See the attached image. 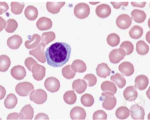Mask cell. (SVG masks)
<instances>
[{
  "label": "cell",
  "mask_w": 150,
  "mask_h": 120,
  "mask_svg": "<svg viewBox=\"0 0 150 120\" xmlns=\"http://www.w3.org/2000/svg\"><path fill=\"white\" fill-rule=\"evenodd\" d=\"M71 48L64 42H56L50 45L45 52L47 63L53 67H60L68 61Z\"/></svg>",
  "instance_id": "6da1fadb"
},
{
  "label": "cell",
  "mask_w": 150,
  "mask_h": 120,
  "mask_svg": "<svg viewBox=\"0 0 150 120\" xmlns=\"http://www.w3.org/2000/svg\"><path fill=\"white\" fill-rule=\"evenodd\" d=\"M17 103V98L13 93H10L6 96L4 101L5 107L8 109L14 108Z\"/></svg>",
  "instance_id": "2e32d148"
},
{
  "label": "cell",
  "mask_w": 150,
  "mask_h": 120,
  "mask_svg": "<svg viewBox=\"0 0 150 120\" xmlns=\"http://www.w3.org/2000/svg\"><path fill=\"white\" fill-rule=\"evenodd\" d=\"M84 79L88 81L89 86H94L97 82V79L96 77L92 74L86 75Z\"/></svg>",
  "instance_id": "f1b7e54d"
},
{
  "label": "cell",
  "mask_w": 150,
  "mask_h": 120,
  "mask_svg": "<svg viewBox=\"0 0 150 120\" xmlns=\"http://www.w3.org/2000/svg\"><path fill=\"white\" fill-rule=\"evenodd\" d=\"M120 48L123 49L125 51L126 55L130 54L133 52L134 47L133 44L129 41L122 42L120 46Z\"/></svg>",
  "instance_id": "d4e9b609"
},
{
  "label": "cell",
  "mask_w": 150,
  "mask_h": 120,
  "mask_svg": "<svg viewBox=\"0 0 150 120\" xmlns=\"http://www.w3.org/2000/svg\"><path fill=\"white\" fill-rule=\"evenodd\" d=\"M100 3L99 2H92L91 3L90 2V3H91L93 5H95L96 4H97Z\"/></svg>",
  "instance_id": "8d00e7d4"
},
{
  "label": "cell",
  "mask_w": 150,
  "mask_h": 120,
  "mask_svg": "<svg viewBox=\"0 0 150 120\" xmlns=\"http://www.w3.org/2000/svg\"><path fill=\"white\" fill-rule=\"evenodd\" d=\"M33 89V85L30 83L24 82L18 83L15 87L16 93L20 96L28 95L30 92Z\"/></svg>",
  "instance_id": "3957f363"
},
{
  "label": "cell",
  "mask_w": 150,
  "mask_h": 120,
  "mask_svg": "<svg viewBox=\"0 0 150 120\" xmlns=\"http://www.w3.org/2000/svg\"><path fill=\"white\" fill-rule=\"evenodd\" d=\"M8 8V6L6 2H0V15L7 11Z\"/></svg>",
  "instance_id": "4dcf8cb0"
},
{
  "label": "cell",
  "mask_w": 150,
  "mask_h": 120,
  "mask_svg": "<svg viewBox=\"0 0 150 120\" xmlns=\"http://www.w3.org/2000/svg\"><path fill=\"white\" fill-rule=\"evenodd\" d=\"M33 109L30 105L25 106L18 115L20 119H32L33 116Z\"/></svg>",
  "instance_id": "8fae6325"
},
{
  "label": "cell",
  "mask_w": 150,
  "mask_h": 120,
  "mask_svg": "<svg viewBox=\"0 0 150 120\" xmlns=\"http://www.w3.org/2000/svg\"><path fill=\"white\" fill-rule=\"evenodd\" d=\"M132 18L136 22L140 23L143 22L146 18V15L144 11L134 9L131 13Z\"/></svg>",
  "instance_id": "9a60e30c"
},
{
  "label": "cell",
  "mask_w": 150,
  "mask_h": 120,
  "mask_svg": "<svg viewBox=\"0 0 150 120\" xmlns=\"http://www.w3.org/2000/svg\"><path fill=\"white\" fill-rule=\"evenodd\" d=\"M22 42L21 37L18 35L15 34L10 36L8 39L7 45L10 48L16 49L18 48Z\"/></svg>",
  "instance_id": "7c38bea8"
},
{
  "label": "cell",
  "mask_w": 150,
  "mask_h": 120,
  "mask_svg": "<svg viewBox=\"0 0 150 120\" xmlns=\"http://www.w3.org/2000/svg\"><path fill=\"white\" fill-rule=\"evenodd\" d=\"M149 84L147 77L144 75L137 76L135 79V87L140 90L145 89Z\"/></svg>",
  "instance_id": "4fadbf2b"
},
{
  "label": "cell",
  "mask_w": 150,
  "mask_h": 120,
  "mask_svg": "<svg viewBox=\"0 0 150 120\" xmlns=\"http://www.w3.org/2000/svg\"><path fill=\"white\" fill-rule=\"evenodd\" d=\"M101 88L103 91H109L113 94L117 92V88L115 84L109 81H105L102 83Z\"/></svg>",
  "instance_id": "ffe728a7"
},
{
  "label": "cell",
  "mask_w": 150,
  "mask_h": 120,
  "mask_svg": "<svg viewBox=\"0 0 150 120\" xmlns=\"http://www.w3.org/2000/svg\"><path fill=\"white\" fill-rule=\"evenodd\" d=\"M132 20L127 14H123L119 15L117 18L116 21L117 26L122 29H126L131 25Z\"/></svg>",
  "instance_id": "5b68a950"
},
{
  "label": "cell",
  "mask_w": 150,
  "mask_h": 120,
  "mask_svg": "<svg viewBox=\"0 0 150 120\" xmlns=\"http://www.w3.org/2000/svg\"><path fill=\"white\" fill-rule=\"evenodd\" d=\"M6 25V22L5 20L0 16V32L5 27Z\"/></svg>",
  "instance_id": "d590c367"
},
{
  "label": "cell",
  "mask_w": 150,
  "mask_h": 120,
  "mask_svg": "<svg viewBox=\"0 0 150 120\" xmlns=\"http://www.w3.org/2000/svg\"><path fill=\"white\" fill-rule=\"evenodd\" d=\"M123 94L126 100L132 102L136 99L138 93L134 86H130L126 88L123 91Z\"/></svg>",
  "instance_id": "30bf717a"
},
{
  "label": "cell",
  "mask_w": 150,
  "mask_h": 120,
  "mask_svg": "<svg viewBox=\"0 0 150 120\" xmlns=\"http://www.w3.org/2000/svg\"><path fill=\"white\" fill-rule=\"evenodd\" d=\"M102 96L104 97V101L102 103L103 107L108 110L112 109L115 106L117 100L114 94L109 91L101 93Z\"/></svg>",
  "instance_id": "7a4b0ae2"
},
{
  "label": "cell",
  "mask_w": 150,
  "mask_h": 120,
  "mask_svg": "<svg viewBox=\"0 0 150 120\" xmlns=\"http://www.w3.org/2000/svg\"><path fill=\"white\" fill-rule=\"evenodd\" d=\"M146 2L137 3L132 2H131V5L133 6L138 7L140 8H143L144 7L146 4Z\"/></svg>",
  "instance_id": "836d02e7"
},
{
  "label": "cell",
  "mask_w": 150,
  "mask_h": 120,
  "mask_svg": "<svg viewBox=\"0 0 150 120\" xmlns=\"http://www.w3.org/2000/svg\"><path fill=\"white\" fill-rule=\"evenodd\" d=\"M34 8L33 6H29L25 9L24 14L25 17L30 20H32L34 17Z\"/></svg>",
  "instance_id": "f546056e"
},
{
  "label": "cell",
  "mask_w": 150,
  "mask_h": 120,
  "mask_svg": "<svg viewBox=\"0 0 150 120\" xmlns=\"http://www.w3.org/2000/svg\"><path fill=\"white\" fill-rule=\"evenodd\" d=\"M118 69L122 75L127 76H131L134 72V67L132 64L127 61L121 63L119 66Z\"/></svg>",
  "instance_id": "52a82bcc"
},
{
  "label": "cell",
  "mask_w": 150,
  "mask_h": 120,
  "mask_svg": "<svg viewBox=\"0 0 150 120\" xmlns=\"http://www.w3.org/2000/svg\"><path fill=\"white\" fill-rule=\"evenodd\" d=\"M6 94V91L5 88L0 85V100L3 99Z\"/></svg>",
  "instance_id": "e575fe53"
},
{
  "label": "cell",
  "mask_w": 150,
  "mask_h": 120,
  "mask_svg": "<svg viewBox=\"0 0 150 120\" xmlns=\"http://www.w3.org/2000/svg\"><path fill=\"white\" fill-rule=\"evenodd\" d=\"M97 15L101 18H105L108 16L111 13V9L107 4H103L98 5L96 9Z\"/></svg>",
  "instance_id": "9c48e42d"
},
{
  "label": "cell",
  "mask_w": 150,
  "mask_h": 120,
  "mask_svg": "<svg viewBox=\"0 0 150 120\" xmlns=\"http://www.w3.org/2000/svg\"><path fill=\"white\" fill-rule=\"evenodd\" d=\"M125 55V51L123 49H115L110 52L109 58L111 63L116 64L119 63L122 60Z\"/></svg>",
  "instance_id": "277c9868"
},
{
  "label": "cell",
  "mask_w": 150,
  "mask_h": 120,
  "mask_svg": "<svg viewBox=\"0 0 150 120\" xmlns=\"http://www.w3.org/2000/svg\"><path fill=\"white\" fill-rule=\"evenodd\" d=\"M110 3L112 5L114 8L115 9L119 8L121 5H123L126 6H127L128 4V2H111Z\"/></svg>",
  "instance_id": "1f68e13d"
},
{
  "label": "cell",
  "mask_w": 150,
  "mask_h": 120,
  "mask_svg": "<svg viewBox=\"0 0 150 120\" xmlns=\"http://www.w3.org/2000/svg\"><path fill=\"white\" fill-rule=\"evenodd\" d=\"M149 50L148 45L143 40H139L136 44V50L139 55H144L147 54Z\"/></svg>",
  "instance_id": "e0dca14e"
},
{
  "label": "cell",
  "mask_w": 150,
  "mask_h": 120,
  "mask_svg": "<svg viewBox=\"0 0 150 120\" xmlns=\"http://www.w3.org/2000/svg\"><path fill=\"white\" fill-rule=\"evenodd\" d=\"M18 114L16 112H13L9 114L7 118V120L19 119Z\"/></svg>",
  "instance_id": "d6a6232c"
},
{
  "label": "cell",
  "mask_w": 150,
  "mask_h": 120,
  "mask_svg": "<svg viewBox=\"0 0 150 120\" xmlns=\"http://www.w3.org/2000/svg\"><path fill=\"white\" fill-rule=\"evenodd\" d=\"M11 74L12 76L15 79L21 80L25 76L26 71L23 66L17 65L14 66L11 69Z\"/></svg>",
  "instance_id": "ba28073f"
},
{
  "label": "cell",
  "mask_w": 150,
  "mask_h": 120,
  "mask_svg": "<svg viewBox=\"0 0 150 120\" xmlns=\"http://www.w3.org/2000/svg\"><path fill=\"white\" fill-rule=\"evenodd\" d=\"M82 104L85 106L90 107L94 103V99L93 96L89 94H85L82 96L81 98Z\"/></svg>",
  "instance_id": "cb8c5ba5"
},
{
  "label": "cell",
  "mask_w": 150,
  "mask_h": 120,
  "mask_svg": "<svg viewBox=\"0 0 150 120\" xmlns=\"http://www.w3.org/2000/svg\"><path fill=\"white\" fill-rule=\"evenodd\" d=\"M107 116V114L104 111L98 110L94 113L93 118V120H106Z\"/></svg>",
  "instance_id": "83f0119b"
},
{
  "label": "cell",
  "mask_w": 150,
  "mask_h": 120,
  "mask_svg": "<svg viewBox=\"0 0 150 120\" xmlns=\"http://www.w3.org/2000/svg\"><path fill=\"white\" fill-rule=\"evenodd\" d=\"M18 26V24L15 20L10 19L7 21V25L5 30L8 33H12L16 30Z\"/></svg>",
  "instance_id": "484cf974"
},
{
  "label": "cell",
  "mask_w": 150,
  "mask_h": 120,
  "mask_svg": "<svg viewBox=\"0 0 150 120\" xmlns=\"http://www.w3.org/2000/svg\"><path fill=\"white\" fill-rule=\"evenodd\" d=\"M11 6L12 12L18 15L22 13L24 4L18 2H12L11 4Z\"/></svg>",
  "instance_id": "4316f807"
},
{
  "label": "cell",
  "mask_w": 150,
  "mask_h": 120,
  "mask_svg": "<svg viewBox=\"0 0 150 120\" xmlns=\"http://www.w3.org/2000/svg\"><path fill=\"white\" fill-rule=\"evenodd\" d=\"M116 117L120 119H124L128 118L130 114L129 109L125 106H121L118 107L115 112Z\"/></svg>",
  "instance_id": "44dd1931"
},
{
  "label": "cell",
  "mask_w": 150,
  "mask_h": 120,
  "mask_svg": "<svg viewBox=\"0 0 150 120\" xmlns=\"http://www.w3.org/2000/svg\"><path fill=\"white\" fill-rule=\"evenodd\" d=\"M143 32V29L140 26L135 25L132 27L129 32L130 37L134 39H137L141 37Z\"/></svg>",
  "instance_id": "d6986e66"
},
{
  "label": "cell",
  "mask_w": 150,
  "mask_h": 120,
  "mask_svg": "<svg viewBox=\"0 0 150 120\" xmlns=\"http://www.w3.org/2000/svg\"><path fill=\"white\" fill-rule=\"evenodd\" d=\"M96 70V73L100 77L106 78L110 74L111 69L106 63H102L98 65Z\"/></svg>",
  "instance_id": "5bb4252c"
},
{
  "label": "cell",
  "mask_w": 150,
  "mask_h": 120,
  "mask_svg": "<svg viewBox=\"0 0 150 120\" xmlns=\"http://www.w3.org/2000/svg\"><path fill=\"white\" fill-rule=\"evenodd\" d=\"M11 65V60L8 56L3 55H0V71H7Z\"/></svg>",
  "instance_id": "ac0fdd59"
},
{
  "label": "cell",
  "mask_w": 150,
  "mask_h": 120,
  "mask_svg": "<svg viewBox=\"0 0 150 120\" xmlns=\"http://www.w3.org/2000/svg\"><path fill=\"white\" fill-rule=\"evenodd\" d=\"M110 80L114 82L120 88H123L125 85L126 81L124 77L119 73L111 76Z\"/></svg>",
  "instance_id": "7402d4cb"
},
{
  "label": "cell",
  "mask_w": 150,
  "mask_h": 120,
  "mask_svg": "<svg viewBox=\"0 0 150 120\" xmlns=\"http://www.w3.org/2000/svg\"><path fill=\"white\" fill-rule=\"evenodd\" d=\"M131 116L134 120H144L145 112L142 106L138 104L132 105L130 108Z\"/></svg>",
  "instance_id": "8992f818"
},
{
  "label": "cell",
  "mask_w": 150,
  "mask_h": 120,
  "mask_svg": "<svg viewBox=\"0 0 150 120\" xmlns=\"http://www.w3.org/2000/svg\"><path fill=\"white\" fill-rule=\"evenodd\" d=\"M106 40L109 45L112 47H115L119 44L120 39L117 34L115 33H112L107 36Z\"/></svg>",
  "instance_id": "603a6c76"
}]
</instances>
